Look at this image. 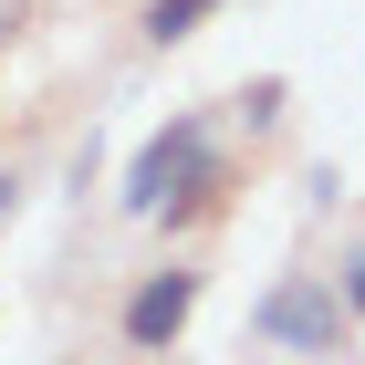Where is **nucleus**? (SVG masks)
<instances>
[{
  "label": "nucleus",
  "instance_id": "f257e3e1",
  "mask_svg": "<svg viewBox=\"0 0 365 365\" xmlns=\"http://www.w3.org/2000/svg\"><path fill=\"white\" fill-rule=\"evenodd\" d=\"M344 334H355V313H344L334 272H282L251 303V344H282V355H344Z\"/></svg>",
  "mask_w": 365,
  "mask_h": 365
},
{
  "label": "nucleus",
  "instance_id": "f03ea898",
  "mask_svg": "<svg viewBox=\"0 0 365 365\" xmlns=\"http://www.w3.org/2000/svg\"><path fill=\"white\" fill-rule=\"evenodd\" d=\"M209 168H220L209 115H168V125L136 146V168H125V220H157V209H168V198H188Z\"/></svg>",
  "mask_w": 365,
  "mask_h": 365
},
{
  "label": "nucleus",
  "instance_id": "7ed1b4c3",
  "mask_svg": "<svg viewBox=\"0 0 365 365\" xmlns=\"http://www.w3.org/2000/svg\"><path fill=\"white\" fill-rule=\"evenodd\" d=\"M198 292H209V272H188V261H157V272L125 292V344L136 355H178V334H188V313H198Z\"/></svg>",
  "mask_w": 365,
  "mask_h": 365
},
{
  "label": "nucleus",
  "instance_id": "20e7f679",
  "mask_svg": "<svg viewBox=\"0 0 365 365\" xmlns=\"http://www.w3.org/2000/svg\"><path fill=\"white\" fill-rule=\"evenodd\" d=\"M220 11H230V0H146V11H136V31L157 42V53H168V42H188V31H209Z\"/></svg>",
  "mask_w": 365,
  "mask_h": 365
},
{
  "label": "nucleus",
  "instance_id": "39448f33",
  "mask_svg": "<svg viewBox=\"0 0 365 365\" xmlns=\"http://www.w3.org/2000/svg\"><path fill=\"white\" fill-rule=\"evenodd\" d=\"M230 188H240V168H230V157H220V168L198 178L188 198H168V209H157V220H168V230H209V220H220V209H230Z\"/></svg>",
  "mask_w": 365,
  "mask_h": 365
},
{
  "label": "nucleus",
  "instance_id": "423d86ee",
  "mask_svg": "<svg viewBox=\"0 0 365 365\" xmlns=\"http://www.w3.org/2000/svg\"><path fill=\"white\" fill-rule=\"evenodd\" d=\"M334 292H344V313H355V324H365V251L344 261V282H334Z\"/></svg>",
  "mask_w": 365,
  "mask_h": 365
},
{
  "label": "nucleus",
  "instance_id": "0eeeda50",
  "mask_svg": "<svg viewBox=\"0 0 365 365\" xmlns=\"http://www.w3.org/2000/svg\"><path fill=\"white\" fill-rule=\"evenodd\" d=\"M21 11H31V0H0V42H11V31H21Z\"/></svg>",
  "mask_w": 365,
  "mask_h": 365
}]
</instances>
